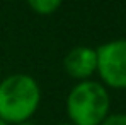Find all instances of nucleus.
I'll list each match as a JSON object with an SVG mask.
<instances>
[{
    "label": "nucleus",
    "mask_w": 126,
    "mask_h": 125,
    "mask_svg": "<svg viewBox=\"0 0 126 125\" xmlns=\"http://www.w3.org/2000/svg\"><path fill=\"white\" fill-rule=\"evenodd\" d=\"M41 100V86L32 75L10 74L0 81V120L9 125L32 120Z\"/></svg>",
    "instance_id": "obj_1"
},
{
    "label": "nucleus",
    "mask_w": 126,
    "mask_h": 125,
    "mask_svg": "<svg viewBox=\"0 0 126 125\" xmlns=\"http://www.w3.org/2000/svg\"><path fill=\"white\" fill-rule=\"evenodd\" d=\"M65 111L73 125H99L111 113L109 89L95 79L75 82L66 94Z\"/></svg>",
    "instance_id": "obj_2"
},
{
    "label": "nucleus",
    "mask_w": 126,
    "mask_h": 125,
    "mask_svg": "<svg viewBox=\"0 0 126 125\" xmlns=\"http://www.w3.org/2000/svg\"><path fill=\"white\" fill-rule=\"evenodd\" d=\"M97 51V77L107 89H126V38L102 43Z\"/></svg>",
    "instance_id": "obj_3"
},
{
    "label": "nucleus",
    "mask_w": 126,
    "mask_h": 125,
    "mask_svg": "<svg viewBox=\"0 0 126 125\" xmlns=\"http://www.w3.org/2000/svg\"><path fill=\"white\" fill-rule=\"evenodd\" d=\"M65 74L75 82L94 79L97 74V51L92 46L79 45L72 48L63 58Z\"/></svg>",
    "instance_id": "obj_4"
},
{
    "label": "nucleus",
    "mask_w": 126,
    "mask_h": 125,
    "mask_svg": "<svg viewBox=\"0 0 126 125\" xmlns=\"http://www.w3.org/2000/svg\"><path fill=\"white\" fill-rule=\"evenodd\" d=\"M29 9L38 16H53L60 7L63 0H26Z\"/></svg>",
    "instance_id": "obj_5"
},
{
    "label": "nucleus",
    "mask_w": 126,
    "mask_h": 125,
    "mask_svg": "<svg viewBox=\"0 0 126 125\" xmlns=\"http://www.w3.org/2000/svg\"><path fill=\"white\" fill-rule=\"evenodd\" d=\"M99 125H126V113H109Z\"/></svg>",
    "instance_id": "obj_6"
},
{
    "label": "nucleus",
    "mask_w": 126,
    "mask_h": 125,
    "mask_svg": "<svg viewBox=\"0 0 126 125\" xmlns=\"http://www.w3.org/2000/svg\"><path fill=\"white\" fill-rule=\"evenodd\" d=\"M17 125H38V124H34L32 120H27V122H22V124H17Z\"/></svg>",
    "instance_id": "obj_7"
},
{
    "label": "nucleus",
    "mask_w": 126,
    "mask_h": 125,
    "mask_svg": "<svg viewBox=\"0 0 126 125\" xmlns=\"http://www.w3.org/2000/svg\"><path fill=\"white\" fill-rule=\"evenodd\" d=\"M56 125H73V124H72V122H68V120H66V122H60V124H56Z\"/></svg>",
    "instance_id": "obj_8"
},
{
    "label": "nucleus",
    "mask_w": 126,
    "mask_h": 125,
    "mask_svg": "<svg viewBox=\"0 0 126 125\" xmlns=\"http://www.w3.org/2000/svg\"><path fill=\"white\" fill-rule=\"evenodd\" d=\"M0 125H9V124H5V122H3V120H0Z\"/></svg>",
    "instance_id": "obj_9"
}]
</instances>
